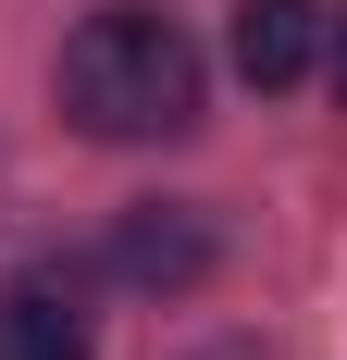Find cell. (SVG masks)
I'll list each match as a JSON object with an SVG mask.
<instances>
[{"label": "cell", "instance_id": "obj_1", "mask_svg": "<svg viewBox=\"0 0 347 360\" xmlns=\"http://www.w3.org/2000/svg\"><path fill=\"white\" fill-rule=\"evenodd\" d=\"M199 50H186V25L174 13H137V0H112V13H87V25L63 37V112L87 124V137H186L199 124Z\"/></svg>", "mask_w": 347, "mask_h": 360}, {"label": "cell", "instance_id": "obj_2", "mask_svg": "<svg viewBox=\"0 0 347 360\" xmlns=\"http://www.w3.org/2000/svg\"><path fill=\"white\" fill-rule=\"evenodd\" d=\"M112 274H124L137 298H186L211 274V224L186 212V199H137V212L112 224Z\"/></svg>", "mask_w": 347, "mask_h": 360}, {"label": "cell", "instance_id": "obj_3", "mask_svg": "<svg viewBox=\"0 0 347 360\" xmlns=\"http://www.w3.org/2000/svg\"><path fill=\"white\" fill-rule=\"evenodd\" d=\"M322 63V0H236V75L273 100Z\"/></svg>", "mask_w": 347, "mask_h": 360}, {"label": "cell", "instance_id": "obj_4", "mask_svg": "<svg viewBox=\"0 0 347 360\" xmlns=\"http://www.w3.org/2000/svg\"><path fill=\"white\" fill-rule=\"evenodd\" d=\"M0 360H87V311H74L50 274L0 298Z\"/></svg>", "mask_w": 347, "mask_h": 360}, {"label": "cell", "instance_id": "obj_5", "mask_svg": "<svg viewBox=\"0 0 347 360\" xmlns=\"http://www.w3.org/2000/svg\"><path fill=\"white\" fill-rule=\"evenodd\" d=\"M322 63H335V100H347V13H322Z\"/></svg>", "mask_w": 347, "mask_h": 360}]
</instances>
